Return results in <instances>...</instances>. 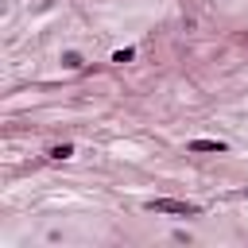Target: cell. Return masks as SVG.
Wrapping results in <instances>:
<instances>
[{
  "label": "cell",
  "instance_id": "3957f363",
  "mask_svg": "<svg viewBox=\"0 0 248 248\" xmlns=\"http://www.w3.org/2000/svg\"><path fill=\"white\" fill-rule=\"evenodd\" d=\"M74 155V147L70 143H58V147H50V159H70Z\"/></svg>",
  "mask_w": 248,
  "mask_h": 248
},
{
  "label": "cell",
  "instance_id": "6da1fadb",
  "mask_svg": "<svg viewBox=\"0 0 248 248\" xmlns=\"http://www.w3.org/2000/svg\"><path fill=\"white\" fill-rule=\"evenodd\" d=\"M147 209L151 213H174V217H198L202 213L198 202H174V198H151Z\"/></svg>",
  "mask_w": 248,
  "mask_h": 248
},
{
  "label": "cell",
  "instance_id": "5b68a950",
  "mask_svg": "<svg viewBox=\"0 0 248 248\" xmlns=\"http://www.w3.org/2000/svg\"><path fill=\"white\" fill-rule=\"evenodd\" d=\"M132 54H136V50H132V46H124V50H116V54H112V62H132Z\"/></svg>",
  "mask_w": 248,
  "mask_h": 248
},
{
  "label": "cell",
  "instance_id": "277c9868",
  "mask_svg": "<svg viewBox=\"0 0 248 248\" xmlns=\"http://www.w3.org/2000/svg\"><path fill=\"white\" fill-rule=\"evenodd\" d=\"M62 62H66V70H81V54H74V50L62 54Z\"/></svg>",
  "mask_w": 248,
  "mask_h": 248
},
{
  "label": "cell",
  "instance_id": "7a4b0ae2",
  "mask_svg": "<svg viewBox=\"0 0 248 248\" xmlns=\"http://www.w3.org/2000/svg\"><path fill=\"white\" fill-rule=\"evenodd\" d=\"M190 151H217V155H221L225 143H221V140H190Z\"/></svg>",
  "mask_w": 248,
  "mask_h": 248
}]
</instances>
